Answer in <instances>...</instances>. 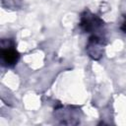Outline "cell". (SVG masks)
<instances>
[{"mask_svg":"<svg viewBox=\"0 0 126 126\" xmlns=\"http://www.w3.org/2000/svg\"><path fill=\"white\" fill-rule=\"evenodd\" d=\"M20 54L16 50L14 42L11 39H2L1 41V61L6 67H13L19 61Z\"/></svg>","mask_w":126,"mask_h":126,"instance_id":"cell-1","label":"cell"},{"mask_svg":"<svg viewBox=\"0 0 126 126\" xmlns=\"http://www.w3.org/2000/svg\"><path fill=\"white\" fill-rule=\"evenodd\" d=\"M104 46H105L104 38L96 34H93L92 36H90L88 40V43L86 45V51L92 59L99 60L103 55Z\"/></svg>","mask_w":126,"mask_h":126,"instance_id":"cell-3","label":"cell"},{"mask_svg":"<svg viewBox=\"0 0 126 126\" xmlns=\"http://www.w3.org/2000/svg\"><path fill=\"white\" fill-rule=\"evenodd\" d=\"M120 31L123 32V33H126V15L123 16V21L120 25Z\"/></svg>","mask_w":126,"mask_h":126,"instance_id":"cell-4","label":"cell"},{"mask_svg":"<svg viewBox=\"0 0 126 126\" xmlns=\"http://www.w3.org/2000/svg\"><path fill=\"white\" fill-rule=\"evenodd\" d=\"M103 26V22L96 15H94L89 10L84 11L80 17L79 27L85 32H94Z\"/></svg>","mask_w":126,"mask_h":126,"instance_id":"cell-2","label":"cell"}]
</instances>
